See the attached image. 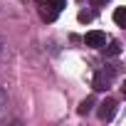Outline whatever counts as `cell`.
I'll use <instances>...</instances> for the list:
<instances>
[{
	"mask_svg": "<svg viewBox=\"0 0 126 126\" xmlns=\"http://www.w3.org/2000/svg\"><path fill=\"white\" fill-rule=\"evenodd\" d=\"M37 10H40L42 20H47V22H54V20H57V15H59V10L49 3V0H37Z\"/></svg>",
	"mask_w": 126,
	"mask_h": 126,
	"instance_id": "cell-1",
	"label": "cell"
},
{
	"mask_svg": "<svg viewBox=\"0 0 126 126\" xmlns=\"http://www.w3.org/2000/svg\"><path fill=\"white\" fill-rule=\"evenodd\" d=\"M84 45L87 47H101V45H106V35L101 30H92L84 35Z\"/></svg>",
	"mask_w": 126,
	"mask_h": 126,
	"instance_id": "cell-2",
	"label": "cell"
},
{
	"mask_svg": "<svg viewBox=\"0 0 126 126\" xmlns=\"http://www.w3.org/2000/svg\"><path fill=\"white\" fill-rule=\"evenodd\" d=\"M114 114H116V99H104L101 101V106H99V119H114Z\"/></svg>",
	"mask_w": 126,
	"mask_h": 126,
	"instance_id": "cell-3",
	"label": "cell"
},
{
	"mask_svg": "<svg viewBox=\"0 0 126 126\" xmlns=\"http://www.w3.org/2000/svg\"><path fill=\"white\" fill-rule=\"evenodd\" d=\"M111 84V74H106V72H99L96 77H94V89H106Z\"/></svg>",
	"mask_w": 126,
	"mask_h": 126,
	"instance_id": "cell-4",
	"label": "cell"
},
{
	"mask_svg": "<svg viewBox=\"0 0 126 126\" xmlns=\"http://www.w3.org/2000/svg\"><path fill=\"white\" fill-rule=\"evenodd\" d=\"M114 22H116L119 27L126 25V8H116V10H114Z\"/></svg>",
	"mask_w": 126,
	"mask_h": 126,
	"instance_id": "cell-5",
	"label": "cell"
},
{
	"mask_svg": "<svg viewBox=\"0 0 126 126\" xmlns=\"http://www.w3.org/2000/svg\"><path fill=\"white\" fill-rule=\"evenodd\" d=\"M101 47H104V54H106V57H114V54H119V52H121L119 42H109V47H106V45H101Z\"/></svg>",
	"mask_w": 126,
	"mask_h": 126,
	"instance_id": "cell-6",
	"label": "cell"
},
{
	"mask_svg": "<svg viewBox=\"0 0 126 126\" xmlns=\"http://www.w3.org/2000/svg\"><path fill=\"white\" fill-rule=\"evenodd\" d=\"M92 104H94V99H87V101H82V104H79V114H89Z\"/></svg>",
	"mask_w": 126,
	"mask_h": 126,
	"instance_id": "cell-7",
	"label": "cell"
},
{
	"mask_svg": "<svg viewBox=\"0 0 126 126\" xmlns=\"http://www.w3.org/2000/svg\"><path fill=\"white\" fill-rule=\"evenodd\" d=\"M79 20H82V22H89V20H94V13H87V10H82V13H79Z\"/></svg>",
	"mask_w": 126,
	"mask_h": 126,
	"instance_id": "cell-8",
	"label": "cell"
},
{
	"mask_svg": "<svg viewBox=\"0 0 126 126\" xmlns=\"http://www.w3.org/2000/svg\"><path fill=\"white\" fill-rule=\"evenodd\" d=\"M49 3H52V5L57 8V10H62V8H64V5H67V0H49Z\"/></svg>",
	"mask_w": 126,
	"mask_h": 126,
	"instance_id": "cell-9",
	"label": "cell"
},
{
	"mask_svg": "<svg viewBox=\"0 0 126 126\" xmlns=\"http://www.w3.org/2000/svg\"><path fill=\"white\" fill-rule=\"evenodd\" d=\"M89 3H92L94 8H101V5H106V3H109V0H89Z\"/></svg>",
	"mask_w": 126,
	"mask_h": 126,
	"instance_id": "cell-10",
	"label": "cell"
}]
</instances>
